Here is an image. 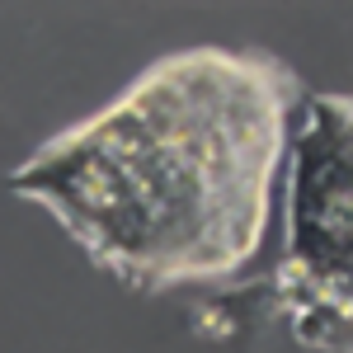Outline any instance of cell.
I'll return each mask as SVG.
<instances>
[{
	"instance_id": "cell-1",
	"label": "cell",
	"mask_w": 353,
	"mask_h": 353,
	"mask_svg": "<svg viewBox=\"0 0 353 353\" xmlns=\"http://www.w3.org/2000/svg\"><path fill=\"white\" fill-rule=\"evenodd\" d=\"M306 90L264 48H184L48 137L10 189L137 297L226 283L259 254Z\"/></svg>"
},
{
	"instance_id": "cell-2",
	"label": "cell",
	"mask_w": 353,
	"mask_h": 353,
	"mask_svg": "<svg viewBox=\"0 0 353 353\" xmlns=\"http://www.w3.org/2000/svg\"><path fill=\"white\" fill-rule=\"evenodd\" d=\"M269 278L297 349L353 353V94L301 99L288 241Z\"/></svg>"
},
{
	"instance_id": "cell-3",
	"label": "cell",
	"mask_w": 353,
	"mask_h": 353,
	"mask_svg": "<svg viewBox=\"0 0 353 353\" xmlns=\"http://www.w3.org/2000/svg\"><path fill=\"white\" fill-rule=\"evenodd\" d=\"M273 330L288 334L273 278L245 283V288H231V292H212L193 311V334L208 339V344H245L250 349V344H264Z\"/></svg>"
}]
</instances>
